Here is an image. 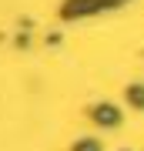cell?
<instances>
[{
  "label": "cell",
  "mask_w": 144,
  "mask_h": 151,
  "mask_svg": "<svg viewBox=\"0 0 144 151\" xmlns=\"http://www.w3.org/2000/svg\"><path fill=\"white\" fill-rule=\"evenodd\" d=\"M94 118H97V121L114 124V121H117V111H114V108H97V111H94Z\"/></svg>",
  "instance_id": "1"
},
{
  "label": "cell",
  "mask_w": 144,
  "mask_h": 151,
  "mask_svg": "<svg viewBox=\"0 0 144 151\" xmlns=\"http://www.w3.org/2000/svg\"><path fill=\"white\" fill-rule=\"evenodd\" d=\"M77 151H97V145H94V141H84V145H80Z\"/></svg>",
  "instance_id": "2"
}]
</instances>
